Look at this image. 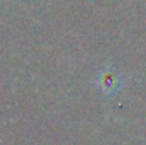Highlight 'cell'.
Masks as SVG:
<instances>
[{"label":"cell","instance_id":"obj_1","mask_svg":"<svg viewBox=\"0 0 146 145\" xmlns=\"http://www.w3.org/2000/svg\"><path fill=\"white\" fill-rule=\"evenodd\" d=\"M117 82H119V75L115 73V70H112V68L102 70V73H100V85L104 89H115Z\"/></svg>","mask_w":146,"mask_h":145}]
</instances>
